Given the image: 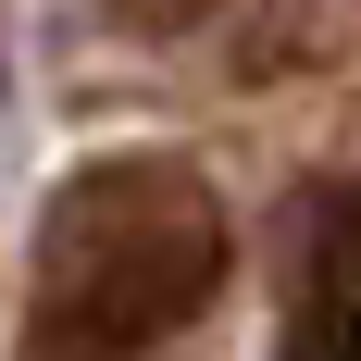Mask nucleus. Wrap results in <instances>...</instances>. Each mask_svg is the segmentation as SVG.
Masks as SVG:
<instances>
[{
    "mask_svg": "<svg viewBox=\"0 0 361 361\" xmlns=\"http://www.w3.org/2000/svg\"><path fill=\"white\" fill-rule=\"evenodd\" d=\"M224 262V200L175 149H112L50 187L25 262V361H149L212 312Z\"/></svg>",
    "mask_w": 361,
    "mask_h": 361,
    "instance_id": "obj_1",
    "label": "nucleus"
},
{
    "mask_svg": "<svg viewBox=\"0 0 361 361\" xmlns=\"http://www.w3.org/2000/svg\"><path fill=\"white\" fill-rule=\"evenodd\" d=\"M274 361H361V187H312V250Z\"/></svg>",
    "mask_w": 361,
    "mask_h": 361,
    "instance_id": "obj_2",
    "label": "nucleus"
},
{
    "mask_svg": "<svg viewBox=\"0 0 361 361\" xmlns=\"http://www.w3.org/2000/svg\"><path fill=\"white\" fill-rule=\"evenodd\" d=\"M100 13H112L125 37H200V25L224 13V0H100Z\"/></svg>",
    "mask_w": 361,
    "mask_h": 361,
    "instance_id": "obj_3",
    "label": "nucleus"
}]
</instances>
